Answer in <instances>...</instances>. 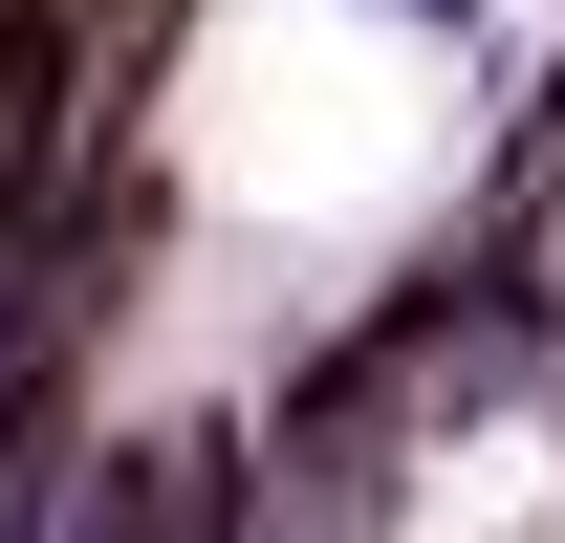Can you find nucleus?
Segmentation results:
<instances>
[{"mask_svg": "<svg viewBox=\"0 0 565 543\" xmlns=\"http://www.w3.org/2000/svg\"><path fill=\"white\" fill-rule=\"evenodd\" d=\"M66 44H87V0H0V217H44V152H66Z\"/></svg>", "mask_w": 565, "mask_h": 543, "instance_id": "f257e3e1", "label": "nucleus"}]
</instances>
